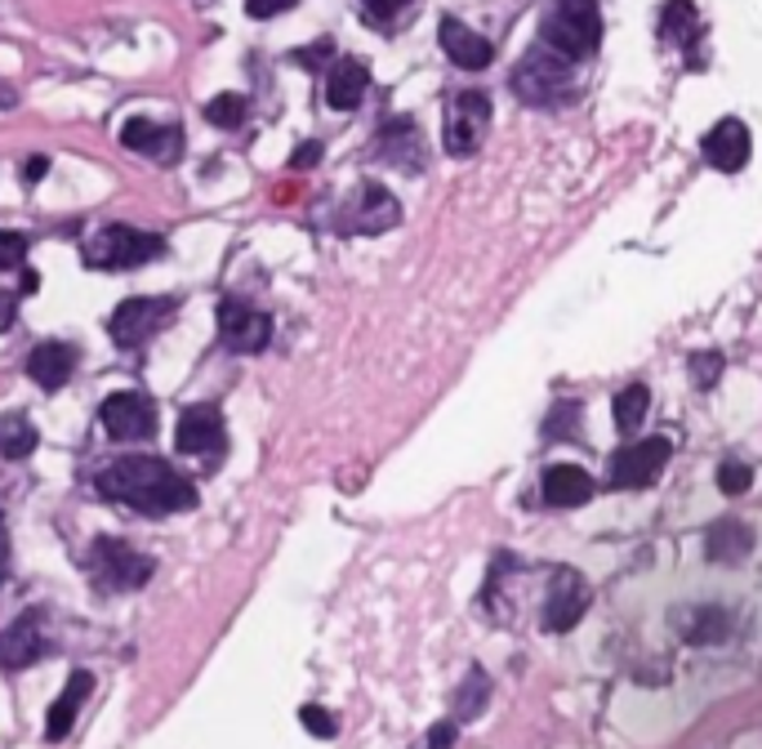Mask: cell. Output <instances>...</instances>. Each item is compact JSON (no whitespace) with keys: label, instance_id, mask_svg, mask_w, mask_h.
<instances>
[{"label":"cell","instance_id":"1","mask_svg":"<svg viewBox=\"0 0 762 749\" xmlns=\"http://www.w3.org/2000/svg\"><path fill=\"white\" fill-rule=\"evenodd\" d=\"M98 495L139 513H183L196 504V486L157 456H121L98 473Z\"/></svg>","mask_w":762,"mask_h":749},{"label":"cell","instance_id":"2","mask_svg":"<svg viewBox=\"0 0 762 749\" xmlns=\"http://www.w3.org/2000/svg\"><path fill=\"white\" fill-rule=\"evenodd\" d=\"M539 45L558 54L562 63H589L602 45V14L598 6H584V0H562L549 14L539 19Z\"/></svg>","mask_w":762,"mask_h":749},{"label":"cell","instance_id":"3","mask_svg":"<svg viewBox=\"0 0 762 749\" xmlns=\"http://www.w3.org/2000/svg\"><path fill=\"white\" fill-rule=\"evenodd\" d=\"M508 85L530 107H562V103L576 98V67L562 63L558 54H549L544 45H535V50L522 54V63L513 67Z\"/></svg>","mask_w":762,"mask_h":749},{"label":"cell","instance_id":"4","mask_svg":"<svg viewBox=\"0 0 762 749\" xmlns=\"http://www.w3.org/2000/svg\"><path fill=\"white\" fill-rule=\"evenodd\" d=\"M85 571L103 593H135L152 580L157 563L148 554H139L135 545L117 541V535H98L85 554Z\"/></svg>","mask_w":762,"mask_h":749},{"label":"cell","instance_id":"5","mask_svg":"<svg viewBox=\"0 0 762 749\" xmlns=\"http://www.w3.org/2000/svg\"><path fill=\"white\" fill-rule=\"evenodd\" d=\"M161 250H165V242L152 237V233H139V228H126V224H107L81 246V259L94 272H126V268H139V264L157 259Z\"/></svg>","mask_w":762,"mask_h":749},{"label":"cell","instance_id":"6","mask_svg":"<svg viewBox=\"0 0 762 749\" xmlns=\"http://www.w3.org/2000/svg\"><path fill=\"white\" fill-rule=\"evenodd\" d=\"M174 317H179V299L174 295H135V299H126L112 317H107V335H112L117 349H139L157 331H165Z\"/></svg>","mask_w":762,"mask_h":749},{"label":"cell","instance_id":"7","mask_svg":"<svg viewBox=\"0 0 762 749\" xmlns=\"http://www.w3.org/2000/svg\"><path fill=\"white\" fill-rule=\"evenodd\" d=\"M589 580L576 567H554L549 571V593H544L539 607V629L544 633H567L576 629V620L589 611Z\"/></svg>","mask_w":762,"mask_h":749},{"label":"cell","instance_id":"8","mask_svg":"<svg viewBox=\"0 0 762 749\" xmlns=\"http://www.w3.org/2000/svg\"><path fill=\"white\" fill-rule=\"evenodd\" d=\"M50 652V611L45 607H28L14 624L0 629V665L6 670H28L36 661H45Z\"/></svg>","mask_w":762,"mask_h":749},{"label":"cell","instance_id":"9","mask_svg":"<svg viewBox=\"0 0 762 749\" xmlns=\"http://www.w3.org/2000/svg\"><path fill=\"white\" fill-rule=\"evenodd\" d=\"M674 447L669 438H646V442H633V447H620L607 464V482L611 486H624V491H642L656 482V473L669 464Z\"/></svg>","mask_w":762,"mask_h":749},{"label":"cell","instance_id":"10","mask_svg":"<svg viewBox=\"0 0 762 749\" xmlns=\"http://www.w3.org/2000/svg\"><path fill=\"white\" fill-rule=\"evenodd\" d=\"M486 126H491V94L486 89H460L451 103V121H447V152L473 157L486 139Z\"/></svg>","mask_w":762,"mask_h":749},{"label":"cell","instance_id":"11","mask_svg":"<svg viewBox=\"0 0 762 749\" xmlns=\"http://www.w3.org/2000/svg\"><path fill=\"white\" fill-rule=\"evenodd\" d=\"M214 317H219L224 349H233V353H264L268 340H272V317L242 303V299H224L219 308H214Z\"/></svg>","mask_w":762,"mask_h":749},{"label":"cell","instance_id":"12","mask_svg":"<svg viewBox=\"0 0 762 749\" xmlns=\"http://www.w3.org/2000/svg\"><path fill=\"white\" fill-rule=\"evenodd\" d=\"M98 415L117 442H148L157 434V406L143 393H112L98 406Z\"/></svg>","mask_w":762,"mask_h":749},{"label":"cell","instance_id":"13","mask_svg":"<svg viewBox=\"0 0 762 749\" xmlns=\"http://www.w3.org/2000/svg\"><path fill=\"white\" fill-rule=\"evenodd\" d=\"M401 220V205L384 183H362L357 196L348 201V210L340 214V228L344 233H388Z\"/></svg>","mask_w":762,"mask_h":749},{"label":"cell","instance_id":"14","mask_svg":"<svg viewBox=\"0 0 762 749\" xmlns=\"http://www.w3.org/2000/svg\"><path fill=\"white\" fill-rule=\"evenodd\" d=\"M224 415L214 406H187L179 415V434H174V447L183 456H219L224 451Z\"/></svg>","mask_w":762,"mask_h":749},{"label":"cell","instance_id":"15","mask_svg":"<svg viewBox=\"0 0 762 749\" xmlns=\"http://www.w3.org/2000/svg\"><path fill=\"white\" fill-rule=\"evenodd\" d=\"M700 152H705V161L713 165V170H722V174H740L744 165H749V152H753V139H749V130H744V121H736V117H727V121H718L709 135H705V143H700Z\"/></svg>","mask_w":762,"mask_h":749},{"label":"cell","instance_id":"16","mask_svg":"<svg viewBox=\"0 0 762 749\" xmlns=\"http://www.w3.org/2000/svg\"><path fill=\"white\" fill-rule=\"evenodd\" d=\"M678 638L691 642V648H718V642L731 638V611L713 607V602H696V607H678L674 611Z\"/></svg>","mask_w":762,"mask_h":749},{"label":"cell","instance_id":"17","mask_svg":"<svg viewBox=\"0 0 762 749\" xmlns=\"http://www.w3.org/2000/svg\"><path fill=\"white\" fill-rule=\"evenodd\" d=\"M438 41H442V54H447L455 67H464V72H482V67H491V58H495L491 41H486V36H477L469 23H460L455 14H447V19H442Z\"/></svg>","mask_w":762,"mask_h":749},{"label":"cell","instance_id":"18","mask_svg":"<svg viewBox=\"0 0 762 749\" xmlns=\"http://www.w3.org/2000/svg\"><path fill=\"white\" fill-rule=\"evenodd\" d=\"M121 143H126L130 152H143V157L161 161V165H174L179 152H183L179 126H157V121H143V117H135V121L121 126Z\"/></svg>","mask_w":762,"mask_h":749},{"label":"cell","instance_id":"19","mask_svg":"<svg viewBox=\"0 0 762 749\" xmlns=\"http://www.w3.org/2000/svg\"><path fill=\"white\" fill-rule=\"evenodd\" d=\"M366 89H371V67L362 58H335L331 76H325V103L335 113H353V107H362Z\"/></svg>","mask_w":762,"mask_h":749},{"label":"cell","instance_id":"20","mask_svg":"<svg viewBox=\"0 0 762 749\" xmlns=\"http://www.w3.org/2000/svg\"><path fill=\"white\" fill-rule=\"evenodd\" d=\"M544 504H554V509H580L593 500V478L580 469V464H554V469H544Z\"/></svg>","mask_w":762,"mask_h":749},{"label":"cell","instance_id":"21","mask_svg":"<svg viewBox=\"0 0 762 749\" xmlns=\"http://www.w3.org/2000/svg\"><path fill=\"white\" fill-rule=\"evenodd\" d=\"M76 349L72 344H63V340H50V344H36L32 353H28V375L41 384V388H50V393H58L72 375H76Z\"/></svg>","mask_w":762,"mask_h":749},{"label":"cell","instance_id":"22","mask_svg":"<svg viewBox=\"0 0 762 749\" xmlns=\"http://www.w3.org/2000/svg\"><path fill=\"white\" fill-rule=\"evenodd\" d=\"M705 554H709V563H731V567L744 563L753 554V526L740 522V517L713 522L709 535H705Z\"/></svg>","mask_w":762,"mask_h":749},{"label":"cell","instance_id":"23","mask_svg":"<svg viewBox=\"0 0 762 749\" xmlns=\"http://www.w3.org/2000/svg\"><path fill=\"white\" fill-rule=\"evenodd\" d=\"M89 692H94V678H89L85 670H72L67 687L58 692V700H54L50 714H45V740H63V736L72 731V723H76V714H81V705H85Z\"/></svg>","mask_w":762,"mask_h":749},{"label":"cell","instance_id":"24","mask_svg":"<svg viewBox=\"0 0 762 749\" xmlns=\"http://www.w3.org/2000/svg\"><path fill=\"white\" fill-rule=\"evenodd\" d=\"M36 442H41L36 438V424L23 410L0 419V456H6V460H28L36 451Z\"/></svg>","mask_w":762,"mask_h":749},{"label":"cell","instance_id":"25","mask_svg":"<svg viewBox=\"0 0 762 749\" xmlns=\"http://www.w3.org/2000/svg\"><path fill=\"white\" fill-rule=\"evenodd\" d=\"M611 410H615V428H620V434H637L642 419H646V410H651V393H646V384H629V388H620L615 402H611Z\"/></svg>","mask_w":762,"mask_h":749},{"label":"cell","instance_id":"26","mask_svg":"<svg viewBox=\"0 0 762 749\" xmlns=\"http://www.w3.org/2000/svg\"><path fill=\"white\" fill-rule=\"evenodd\" d=\"M406 143H410V148H423L415 121H410V117H406V121H388L384 135H379V152L388 157V165H410V161H406Z\"/></svg>","mask_w":762,"mask_h":749},{"label":"cell","instance_id":"27","mask_svg":"<svg viewBox=\"0 0 762 749\" xmlns=\"http://www.w3.org/2000/svg\"><path fill=\"white\" fill-rule=\"evenodd\" d=\"M246 113H250V103L242 94H219V98L205 103V121L214 130H237V126H246Z\"/></svg>","mask_w":762,"mask_h":749},{"label":"cell","instance_id":"28","mask_svg":"<svg viewBox=\"0 0 762 749\" xmlns=\"http://www.w3.org/2000/svg\"><path fill=\"white\" fill-rule=\"evenodd\" d=\"M486 700H491V678H486V670H469L464 687L455 692V718H477V714L486 709Z\"/></svg>","mask_w":762,"mask_h":749},{"label":"cell","instance_id":"29","mask_svg":"<svg viewBox=\"0 0 762 749\" xmlns=\"http://www.w3.org/2000/svg\"><path fill=\"white\" fill-rule=\"evenodd\" d=\"M406 14H410L406 0H366V6H362V23L366 28H379V32H393V23L406 19Z\"/></svg>","mask_w":762,"mask_h":749},{"label":"cell","instance_id":"30","mask_svg":"<svg viewBox=\"0 0 762 749\" xmlns=\"http://www.w3.org/2000/svg\"><path fill=\"white\" fill-rule=\"evenodd\" d=\"M749 486H753V469L749 464H740V460L718 464V491L722 495H744Z\"/></svg>","mask_w":762,"mask_h":749},{"label":"cell","instance_id":"31","mask_svg":"<svg viewBox=\"0 0 762 749\" xmlns=\"http://www.w3.org/2000/svg\"><path fill=\"white\" fill-rule=\"evenodd\" d=\"M299 723L316 736V740H331V736H340V718L331 714V709H321V705H303L299 709Z\"/></svg>","mask_w":762,"mask_h":749},{"label":"cell","instance_id":"32","mask_svg":"<svg viewBox=\"0 0 762 749\" xmlns=\"http://www.w3.org/2000/svg\"><path fill=\"white\" fill-rule=\"evenodd\" d=\"M576 419H580V406H576V402H562V406H554V415L544 419V438H549V442H562V438H571Z\"/></svg>","mask_w":762,"mask_h":749},{"label":"cell","instance_id":"33","mask_svg":"<svg viewBox=\"0 0 762 749\" xmlns=\"http://www.w3.org/2000/svg\"><path fill=\"white\" fill-rule=\"evenodd\" d=\"M23 259H28V237H23V233H10V228H0V272L23 268Z\"/></svg>","mask_w":762,"mask_h":749},{"label":"cell","instance_id":"34","mask_svg":"<svg viewBox=\"0 0 762 749\" xmlns=\"http://www.w3.org/2000/svg\"><path fill=\"white\" fill-rule=\"evenodd\" d=\"M691 375H696L700 388H713L718 375H722V357H718V353H696V357H691Z\"/></svg>","mask_w":762,"mask_h":749},{"label":"cell","instance_id":"35","mask_svg":"<svg viewBox=\"0 0 762 749\" xmlns=\"http://www.w3.org/2000/svg\"><path fill=\"white\" fill-rule=\"evenodd\" d=\"M294 6H299V0H246V14L250 19H272V14H286Z\"/></svg>","mask_w":762,"mask_h":749},{"label":"cell","instance_id":"36","mask_svg":"<svg viewBox=\"0 0 762 749\" xmlns=\"http://www.w3.org/2000/svg\"><path fill=\"white\" fill-rule=\"evenodd\" d=\"M321 152H325V148H321L316 139H308V143H299V148H294V157H290V165H294V170H312V165L321 161Z\"/></svg>","mask_w":762,"mask_h":749},{"label":"cell","instance_id":"37","mask_svg":"<svg viewBox=\"0 0 762 749\" xmlns=\"http://www.w3.org/2000/svg\"><path fill=\"white\" fill-rule=\"evenodd\" d=\"M455 745V723H438L428 731V749H451Z\"/></svg>","mask_w":762,"mask_h":749},{"label":"cell","instance_id":"38","mask_svg":"<svg viewBox=\"0 0 762 749\" xmlns=\"http://www.w3.org/2000/svg\"><path fill=\"white\" fill-rule=\"evenodd\" d=\"M325 54H331V41H316V45H308V50H294V63H303V67H316Z\"/></svg>","mask_w":762,"mask_h":749},{"label":"cell","instance_id":"39","mask_svg":"<svg viewBox=\"0 0 762 749\" xmlns=\"http://www.w3.org/2000/svg\"><path fill=\"white\" fill-rule=\"evenodd\" d=\"M14 312H19V295L0 290V331H6V327H14Z\"/></svg>","mask_w":762,"mask_h":749},{"label":"cell","instance_id":"40","mask_svg":"<svg viewBox=\"0 0 762 749\" xmlns=\"http://www.w3.org/2000/svg\"><path fill=\"white\" fill-rule=\"evenodd\" d=\"M45 170H50V157H28V165H23V183L32 188V183H41L45 179Z\"/></svg>","mask_w":762,"mask_h":749},{"label":"cell","instance_id":"41","mask_svg":"<svg viewBox=\"0 0 762 749\" xmlns=\"http://www.w3.org/2000/svg\"><path fill=\"white\" fill-rule=\"evenodd\" d=\"M10 576V531H6V517H0V580Z\"/></svg>","mask_w":762,"mask_h":749}]
</instances>
